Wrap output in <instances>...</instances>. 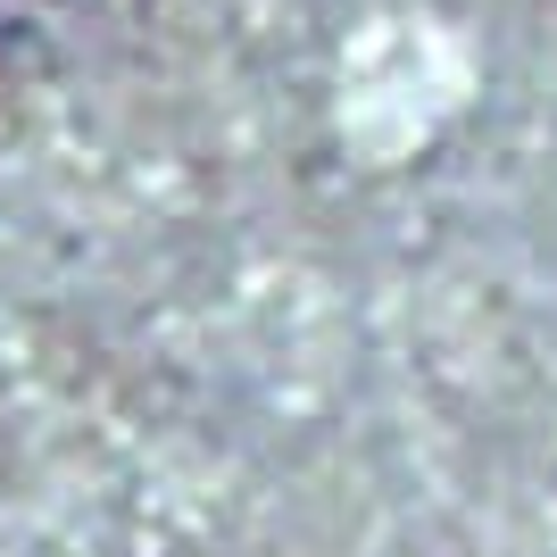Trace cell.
<instances>
[{
	"label": "cell",
	"instance_id": "6da1fadb",
	"mask_svg": "<svg viewBox=\"0 0 557 557\" xmlns=\"http://www.w3.org/2000/svg\"><path fill=\"white\" fill-rule=\"evenodd\" d=\"M100 0H0V67H34L84 34Z\"/></svg>",
	"mask_w": 557,
	"mask_h": 557
}]
</instances>
